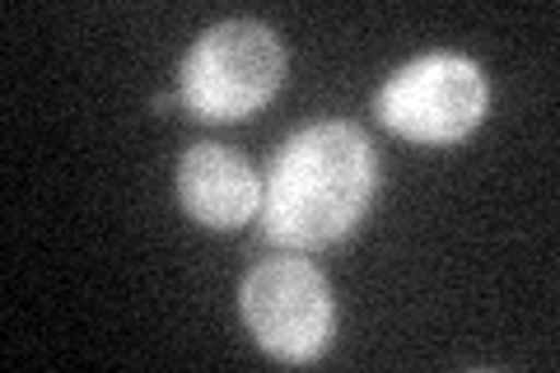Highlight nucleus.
<instances>
[{"label":"nucleus","instance_id":"20e7f679","mask_svg":"<svg viewBox=\"0 0 560 373\" xmlns=\"http://www.w3.org/2000/svg\"><path fill=\"white\" fill-rule=\"evenodd\" d=\"M490 84L463 51H430L378 89V121L416 145H458L481 127Z\"/></svg>","mask_w":560,"mask_h":373},{"label":"nucleus","instance_id":"f257e3e1","mask_svg":"<svg viewBox=\"0 0 560 373\" xmlns=\"http://www.w3.org/2000/svg\"><path fill=\"white\" fill-rule=\"evenodd\" d=\"M378 191V154L355 121L300 127L261 183V234L280 247L341 243Z\"/></svg>","mask_w":560,"mask_h":373},{"label":"nucleus","instance_id":"7ed1b4c3","mask_svg":"<svg viewBox=\"0 0 560 373\" xmlns=\"http://www.w3.org/2000/svg\"><path fill=\"white\" fill-rule=\"evenodd\" d=\"M238 313L248 323L253 341L285 364L318 360L331 341V285L318 271V261L276 253L261 257L238 285Z\"/></svg>","mask_w":560,"mask_h":373},{"label":"nucleus","instance_id":"f03ea898","mask_svg":"<svg viewBox=\"0 0 560 373\" xmlns=\"http://www.w3.org/2000/svg\"><path fill=\"white\" fill-rule=\"evenodd\" d=\"M285 80V47L257 20L206 28L183 57L178 94L201 121H243L261 113Z\"/></svg>","mask_w":560,"mask_h":373},{"label":"nucleus","instance_id":"39448f33","mask_svg":"<svg viewBox=\"0 0 560 373\" xmlns=\"http://www.w3.org/2000/svg\"><path fill=\"white\" fill-rule=\"evenodd\" d=\"M178 201L206 229H238L261 210V177L238 150L201 140L178 164Z\"/></svg>","mask_w":560,"mask_h":373}]
</instances>
